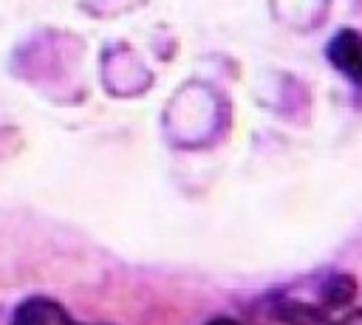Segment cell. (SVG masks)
Segmentation results:
<instances>
[{
	"instance_id": "cell-2",
	"label": "cell",
	"mask_w": 362,
	"mask_h": 325,
	"mask_svg": "<svg viewBox=\"0 0 362 325\" xmlns=\"http://www.w3.org/2000/svg\"><path fill=\"white\" fill-rule=\"evenodd\" d=\"M263 302H266V317L277 325H322L328 319V311H322L317 302L288 297L283 291L269 294Z\"/></svg>"
},
{
	"instance_id": "cell-1",
	"label": "cell",
	"mask_w": 362,
	"mask_h": 325,
	"mask_svg": "<svg viewBox=\"0 0 362 325\" xmlns=\"http://www.w3.org/2000/svg\"><path fill=\"white\" fill-rule=\"evenodd\" d=\"M325 57L334 71H339L356 88H362V34L356 28H339L328 40Z\"/></svg>"
},
{
	"instance_id": "cell-3",
	"label": "cell",
	"mask_w": 362,
	"mask_h": 325,
	"mask_svg": "<svg viewBox=\"0 0 362 325\" xmlns=\"http://www.w3.org/2000/svg\"><path fill=\"white\" fill-rule=\"evenodd\" d=\"M11 325H85V322H76L57 300L28 297L11 311Z\"/></svg>"
},
{
	"instance_id": "cell-4",
	"label": "cell",
	"mask_w": 362,
	"mask_h": 325,
	"mask_svg": "<svg viewBox=\"0 0 362 325\" xmlns=\"http://www.w3.org/2000/svg\"><path fill=\"white\" fill-rule=\"evenodd\" d=\"M317 305L328 314L334 311H342L348 308L354 300H356V280L354 274L348 271H325L320 280H317Z\"/></svg>"
},
{
	"instance_id": "cell-5",
	"label": "cell",
	"mask_w": 362,
	"mask_h": 325,
	"mask_svg": "<svg viewBox=\"0 0 362 325\" xmlns=\"http://www.w3.org/2000/svg\"><path fill=\"white\" fill-rule=\"evenodd\" d=\"M206 325H243V322H238L235 317H212Z\"/></svg>"
}]
</instances>
